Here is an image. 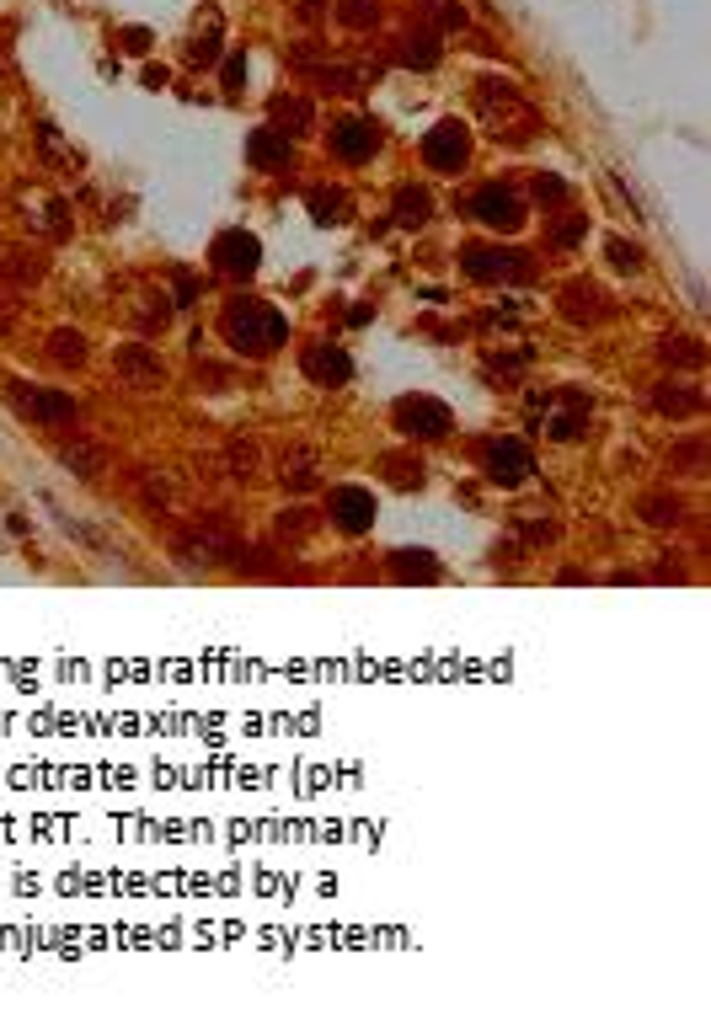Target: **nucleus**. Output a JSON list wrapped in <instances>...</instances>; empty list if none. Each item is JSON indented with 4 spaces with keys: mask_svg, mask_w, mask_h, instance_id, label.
Listing matches in <instances>:
<instances>
[{
    "mask_svg": "<svg viewBox=\"0 0 711 1015\" xmlns=\"http://www.w3.org/2000/svg\"><path fill=\"white\" fill-rule=\"evenodd\" d=\"M209 257H214V268L230 273V278H252L262 268V241L252 236V230H220L209 246Z\"/></svg>",
    "mask_w": 711,
    "mask_h": 1015,
    "instance_id": "9",
    "label": "nucleus"
},
{
    "mask_svg": "<svg viewBox=\"0 0 711 1015\" xmlns=\"http://www.w3.org/2000/svg\"><path fill=\"white\" fill-rule=\"evenodd\" d=\"M653 412H663V417H701L706 396H701V390H690V385L663 380V385H653Z\"/></svg>",
    "mask_w": 711,
    "mask_h": 1015,
    "instance_id": "18",
    "label": "nucleus"
},
{
    "mask_svg": "<svg viewBox=\"0 0 711 1015\" xmlns=\"http://www.w3.org/2000/svg\"><path fill=\"white\" fill-rule=\"evenodd\" d=\"M311 220L316 225H348L353 220V198H348V187H311Z\"/></svg>",
    "mask_w": 711,
    "mask_h": 1015,
    "instance_id": "20",
    "label": "nucleus"
},
{
    "mask_svg": "<svg viewBox=\"0 0 711 1015\" xmlns=\"http://www.w3.org/2000/svg\"><path fill=\"white\" fill-rule=\"evenodd\" d=\"M471 214H476L487 230H519V225H524V203L508 193V187H498V182L482 187V193L471 198Z\"/></svg>",
    "mask_w": 711,
    "mask_h": 1015,
    "instance_id": "14",
    "label": "nucleus"
},
{
    "mask_svg": "<svg viewBox=\"0 0 711 1015\" xmlns=\"http://www.w3.org/2000/svg\"><path fill=\"white\" fill-rule=\"evenodd\" d=\"M188 59H193V65H214V59H220V38H198L188 49Z\"/></svg>",
    "mask_w": 711,
    "mask_h": 1015,
    "instance_id": "43",
    "label": "nucleus"
},
{
    "mask_svg": "<svg viewBox=\"0 0 711 1015\" xmlns=\"http://www.w3.org/2000/svg\"><path fill=\"white\" fill-rule=\"evenodd\" d=\"M300 369H305V380H316V385H327V390H337V385L353 380V358L337 348V342H311V348L300 353Z\"/></svg>",
    "mask_w": 711,
    "mask_h": 1015,
    "instance_id": "12",
    "label": "nucleus"
},
{
    "mask_svg": "<svg viewBox=\"0 0 711 1015\" xmlns=\"http://www.w3.org/2000/svg\"><path fill=\"white\" fill-rule=\"evenodd\" d=\"M658 353H663V364H669V369H701L706 364V348L695 337H663Z\"/></svg>",
    "mask_w": 711,
    "mask_h": 1015,
    "instance_id": "29",
    "label": "nucleus"
},
{
    "mask_svg": "<svg viewBox=\"0 0 711 1015\" xmlns=\"http://www.w3.org/2000/svg\"><path fill=\"white\" fill-rule=\"evenodd\" d=\"M519 529H524V540H535V545L556 535V524H540V519H530V524H519Z\"/></svg>",
    "mask_w": 711,
    "mask_h": 1015,
    "instance_id": "45",
    "label": "nucleus"
},
{
    "mask_svg": "<svg viewBox=\"0 0 711 1015\" xmlns=\"http://www.w3.org/2000/svg\"><path fill=\"white\" fill-rule=\"evenodd\" d=\"M49 358L59 369H81L86 358H91V348H86V337L75 332V326H59V332L49 337Z\"/></svg>",
    "mask_w": 711,
    "mask_h": 1015,
    "instance_id": "26",
    "label": "nucleus"
},
{
    "mask_svg": "<svg viewBox=\"0 0 711 1015\" xmlns=\"http://www.w3.org/2000/svg\"><path fill=\"white\" fill-rule=\"evenodd\" d=\"M43 273H49V257H43V252H27V246H22V252H6V257H0V278H6V284H17V289H33Z\"/></svg>",
    "mask_w": 711,
    "mask_h": 1015,
    "instance_id": "22",
    "label": "nucleus"
},
{
    "mask_svg": "<svg viewBox=\"0 0 711 1015\" xmlns=\"http://www.w3.org/2000/svg\"><path fill=\"white\" fill-rule=\"evenodd\" d=\"M139 487H145V503H156V508H166V503H172V481H166V476H156V471H145V476H139Z\"/></svg>",
    "mask_w": 711,
    "mask_h": 1015,
    "instance_id": "38",
    "label": "nucleus"
},
{
    "mask_svg": "<svg viewBox=\"0 0 711 1015\" xmlns=\"http://www.w3.org/2000/svg\"><path fill=\"white\" fill-rule=\"evenodd\" d=\"M220 337L246 358H268V353L284 348L289 321H284V310H273L262 300H230L225 316H220Z\"/></svg>",
    "mask_w": 711,
    "mask_h": 1015,
    "instance_id": "1",
    "label": "nucleus"
},
{
    "mask_svg": "<svg viewBox=\"0 0 711 1015\" xmlns=\"http://www.w3.org/2000/svg\"><path fill=\"white\" fill-rule=\"evenodd\" d=\"M241 81H246V54H230V59H225V86L241 91Z\"/></svg>",
    "mask_w": 711,
    "mask_h": 1015,
    "instance_id": "44",
    "label": "nucleus"
},
{
    "mask_svg": "<svg viewBox=\"0 0 711 1015\" xmlns=\"http://www.w3.org/2000/svg\"><path fill=\"white\" fill-rule=\"evenodd\" d=\"M434 17H439V27H466L471 22L466 6H455V0H434Z\"/></svg>",
    "mask_w": 711,
    "mask_h": 1015,
    "instance_id": "41",
    "label": "nucleus"
},
{
    "mask_svg": "<svg viewBox=\"0 0 711 1015\" xmlns=\"http://www.w3.org/2000/svg\"><path fill=\"white\" fill-rule=\"evenodd\" d=\"M113 369H118V380L134 385V390H161L166 385V364H161V353L150 348V342H118Z\"/></svg>",
    "mask_w": 711,
    "mask_h": 1015,
    "instance_id": "8",
    "label": "nucleus"
},
{
    "mask_svg": "<svg viewBox=\"0 0 711 1015\" xmlns=\"http://www.w3.org/2000/svg\"><path fill=\"white\" fill-rule=\"evenodd\" d=\"M246 161H252L257 171H284L289 161H295V145H289V134H278V129H252V139H246Z\"/></svg>",
    "mask_w": 711,
    "mask_h": 1015,
    "instance_id": "17",
    "label": "nucleus"
},
{
    "mask_svg": "<svg viewBox=\"0 0 711 1015\" xmlns=\"http://www.w3.org/2000/svg\"><path fill=\"white\" fill-rule=\"evenodd\" d=\"M118 43H123V54H150V27H123Z\"/></svg>",
    "mask_w": 711,
    "mask_h": 1015,
    "instance_id": "40",
    "label": "nucleus"
},
{
    "mask_svg": "<svg viewBox=\"0 0 711 1015\" xmlns=\"http://www.w3.org/2000/svg\"><path fill=\"white\" fill-rule=\"evenodd\" d=\"M460 268H466L476 284H498V278H530L535 262L514 252V246H460Z\"/></svg>",
    "mask_w": 711,
    "mask_h": 1015,
    "instance_id": "6",
    "label": "nucleus"
},
{
    "mask_svg": "<svg viewBox=\"0 0 711 1015\" xmlns=\"http://www.w3.org/2000/svg\"><path fill=\"white\" fill-rule=\"evenodd\" d=\"M311 118H316V107L305 102V97H273V129H278V134L311 129Z\"/></svg>",
    "mask_w": 711,
    "mask_h": 1015,
    "instance_id": "27",
    "label": "nucleus"
},
{
    "mask_svg": "<svg viewBox=\"0 0 711 1015\" xmlns=\"http://www.w3.org/2000/svg\"><path fill=\"white\" fill-rule=\"evenodd\" d=\"M605 252H610L615 268H626V273H631V268H642V246H631V241H621V236H610V241H605Z\"/></svg>",
    "mask_w": 711,
    "mask_h": 1015,
    "instance_id": "37",
    "label": "nucleus"
},
{
    "mask_svg": "<svg viewBox=\"0 0 711 1015\" xmlns=\"http://www.w3.org/2000/svg\"><path fill=\"white\" fill-rule=\"evenodd\" d=\"M471 161V134H466V123L460 118H444L439 129H428V139H423V166L428 171H460Z\"/></svg>",
    "mask_w": 711,
    "mask_h": 1015,
    "instance_id": "7",
    "label": "nucleus"
},
{
    "mask_svg": "<svg viewBox=\"0 0 711 1015\" xmlns=\"http://www.w3.org/2000/svg\"><path fill=\"white\" fill-rule=\"evenodd\" d=\"M172 551L188 561V567H241V556H246V545L236 535H225L220 524H188L177 535Z\"/></svg>",
    "mask_w": 711,
    "mask_h": 1015,
    "instance_id": "3",
    "label": "nucleus"
},
{
    "mask_svg": "<svg viewBox=\"0 0 711 1015\" xmlns=\"http://www.w3.org/2000/svg\"><path fill=\"white\" fill-rule=\"evenodd\" d=\"M391 577H396V583H439L444 567H439L434 551H423V545H417V551H396V556H391Z\"/></svg>",
    "mask_w": 711,
    "mask_h": 1015,
    "instance_id": "19",
    "label": "nucleus"
},
{
    "mask_svg": "<svg viewBox=\"0 0 711 1015\" xmlns=\"http://www.w3.org/2000/svg\"><path fill=\"white\" fill-rule=\"evenodd\" d=\"M391 423L401 439H444V433L455 428V412L434 396H401L391 406Z\"/></svg>",
    "mask_w": 711,
    "mask_h": 1015,
    "instance_id": "5",
    "label": "nucleus"
},
{
    "mask_svg": "<svg viewBox=\"0 0 711 1015\" xmlns=\"http://www.w3.org/2000/svg\"><path fill=\"white\" fill-rule=\"evenodd\" d=\"M583 236H589V214H567V220H556V225L546 230V241L556 246V252H573Z\"/></svg>",
    "mask_w": 711,
    "mask_h": 1015,
    "instance_id": "31",
    "label": "nucleus"
},
{
    "mask_svg": "<svg viewBox=\"0 0 711 1015\" xmlns=\"http://www.w3.org/2000/svg\"><path fill=\"white\" fill-rule=\"evenodd\" d=\"M674 476H706V433H690V439L669 444V455H663Z\"/></svg>",
    "mask_w": 711,
    "mask_h": 1015,
    "instance_id": "23",
    "label": "nucleus"
},
{
    "mask_svg": "<svg viewBox=\"0 0 711 1015\" xmlns=\"http://www.w3.org/2000/svg\"><path fill=\"white\" fill-rule=\"evenodd\" d=\"M311 535V508H284L278 513V540H305Z\"/></svg>",
    "mask_w": 711,
    "mask_h": 1015,
    "instance_id": "34",
    "label": "nucleus"
},
{
    "mask_svg": "<svg viewBox=\"0 0 711 1015\" xmlns=\"http://www.w3.org/2000/svg\"><path fill=\"white\" fill-rule=\"evenodd\" d=\"M396 59L407 70H434L439 65V33H428V27H423V33H407L396 43Z\"/></svg>",
    "mask_w": 711,
    "mask_h": 1015,
    "instance_id": "24",
    "label": "nucleus"
},
{
    "mask_svg": "<svg viewBox=\"0 0 711 1015\" xmlns=\"http://www.w3.org/2000/svg\"><path fill=\"white\" fill-rule=\"evenodd\" d=\"M476 118H482L498 139H508V145H530V139L540 134V113L508 81H482L476 86Z\"/></svg>",
    "mask_w": 711,
    "mask_h": 1015,
    "instance_id": "2",
    "label": "nucleus"
},
{
    "mask_svg": "<svg viewBox=\"0 0 711 1015\" xmlns=\"http://www.w3.org/2000/svg\"><path fill=\"white\" fill-rule=\"evenodd\" d=\"M434 220V198L423 193V187H396V225H407V230H417V225H428Z\"/></svg>",
    "mask_w": 711,
    "mask_h": 1015,
    "instance_id": "25",
    "label": "nucleus"
},
{
    "mask_svg": "<svg viewBox=\"0 0 711 1015\" xmlns=\"http://www.w3.org/2000/svg\"><path fill=\"white\" fill-rule=\"evenodd\" d=\"M6 396H11V406H17V417H27V423H38V428L75 423V396H65V390H43V385H27V380H11Z\"/></svg>",
    "mask_w": 711,
    "mask_h": 1015,
    "instance_id": "4",
    "label": "nucleus"
},
{
    "mask_svg": "<svg viewBox=\"0 0 711 1015\" xmlns=\"http://www.w3.org/2000/svg\"><path fill=\"white\" fill-rule=\"evenodd\" d=\"M583 423H589V401H583V396H578V401H573V412H562V417H556V423H551V439L573 444V439H578V433H583Z\"/></svg>",
    "mask_w": 711,
    "mask_h": 1015,
    "instance_id": "33",
    "label": "nucleus"
},
{
    "mask_svg": "<svg viewBox=\"0 0 711 1015\" xmlns=\"http://www.w3.org/2000/svg\"><path fill=\"white\" fill-rule=\"evenodd\" d=\"M337 22L353 27V33H364V27L380 22V0H337Z\"/></svg>",
    "mask_w": 711,
    "mask_h": 1015,
    "instance_id": "30",
    "label": "nucleus"
},
{
    "mask_svg": "<svg viewBox=\"0 0 711 1015\" xmlns=\"http://www.w3.org/2000/svg\"><path fill=\"white\" fill-rule=\"evenodd\" d=\"M332 155L337 161H348V166H359L369 161V155L380 150V123H369V118H343V123H332Z\"/></svg>",
    "mask_w": 711,
    "mask_h": 1015,
    "instance_id": "11",
    "label": "nucleus"
},
{
    "mask_svg": "<svg viewBox=\"0 0 711 1015\" xmlns=\"http://www.w3.org/2000/svg\"><path fill=\"white\" fill-rule=\"evenodd\" d=\"M284 481H289L295 492L316 487V455H311V449H295V455H284Z\"/></svg>",
    "mask_w": 711,
    "mask_h": 1015,
    "instance_id": "32",
    "label": "nucleus"
},
{
    "mask_svg": "<svg viewBox=\"0 0 711 1015\" xmlns=\"http://www.w3.org/2000/svg\"><path fill=\"white\" fill-rule=\"evenodd\" d=\"M321 81H327L332 91H364V81H369V70H348V65H327V70H321Z\"/></svg>",
    "mask_w": 711,
    "mask_h": 1015,
    "instance_id": "36",
    "label": "nucleus"
},
{
    "mask_svg": "<svg viewBox=\"0 0 711 1015\" xmlns=\"http://www.w3.org/2000/svg\"><path fill=\"white\" fill-rule=\"evenodd\" d=\"M198 385H204V390H230V369H214V364H198Z\"/></svg>",
    "mask_w": 711,
    "mask_h": 1015,
    "instance_id": "42",
    "label": "nucleus"
},
{
    "mask_svg": "<svg viewBox=\"0 0 711 1015\" xmlns=\"http://www.w3.org/2000/svg\"><path fill=\"white\" fill-rule=\"evenodd\" d=\"M535 198H540V203H567V182L546 171V177H535Z\"/></svg>",
    "mask_w": 711,
    "mask_h": 1015,
    "instance_id": "39",
    "label": "nucleus"
},
{
    "mask_svg": "<svg viewBox=\"0 0 711 1015\" xmlns=\"http://www.w3.org/2000/svg\"><path fill=\"white\" fill-rule=\"evenodd\" d=\"M380 471H385V481L391 487H401V492H412V487H423V460L417 455H380Z\"/></svg>",
    "mask_w": 711,
    "mask_h": 1015,
    "instance_id": "28",
    "label": "nucleus"
},
{
    "mask_svg": "<svg viewBox=\"0 0 711 1015\" xmlns=\"http://www.w3.org/2000/svg\"><path fill=\"white\" fill-rule=\"evenodd\" d=\"M605 316H610V300H605V289H599L594 278H573V284L562 289V321L594 326V321H605Z\"/></svg>",
    "mask_w": 711,
    "mask_h": 1015,
    "instance_id": "15",
    "label": "nucleus"
},
{
    "mask_svg": "<svg viewBox=\"0 0 711 1015\" xmlns=\"http://www.w3.org/2000/svg\"><path fill=\"white\" fill-rule=\"evenodd\" d=\"M193 294H198V284L188 273H177V305H193Z\"/></svg>",
    "mask_w": 711,
    "mask_h": 1015,
    "instance_id": "46",
    "label": "nucleus"
},
{
    "mask_svg": "<svg viewBox=\"0 0 711 1015\" xmlns=\"http://www.w3.org/2000/svg\"><path fill=\"white\" fill-rule=\"evenodd\" d=\"M482 471H487V481H498V487H519V481L535 471V460L519 439H492L487 455H482Z\"/></svg>",
    "mask_w": 711,
    "mask_h": 1015,
    "instance_id": "10",
    "label": "nucleus"
},
{
    "mask_svg": "<svg viewBox=\"0 0 711 1015\" xmlns=\"http://www.w3.org/2000/svg\"><path fill=\"white\" fill-rule=\"evenodd\" d=\"M225 460H230V471H236V476H246V481H252V476H257V465H262L257 444H246V439H236V444H230V455H225Z\"/></svg>",
    "mask_w": 711,
    "mask_h": 1015,
    "instance_id": "35",
    "label": "nucleus"
},
{
    "mask_svg": "<svg viewBox=\"0 0 711 1015\" xmlns=\"http://www.w3.org/2000/svg\"><path fill=\"white\" fill-rule=\"evenodd\" d=\"M327 508H332V524L348 529V535H364L375 524V492L369 487H332Z\"/></svg>",
    "mask_w": 711,
    "mask_h": 1015,
    "instance_id": "13",
    "label": "nucleus"
},
{
    "mask_svg": "<svg viewBox=\"0 0 711 1015\" xmlns=\"http://www.w3.org/2000/svg\"><path fill=\"white\" fill-rule=\"evenodd\" d=\"M54 455H59V465H65V471L86 476V481H97V476L107 471V449H102L97 439H86V433H75V439H59Z\"/></svg>",
    "mask_w": 711,
    "mask_h": 1015,
    "instance_id": "16",
    "label": "nucleus"
},
{
    "mask_svg": "<svg viewBox=\"0 0 711 1015\" xmlns=\"http://www.w3.org/2000/svg\"><path fill=\"white\" fill-rule=\"evenodd\" d=\"M637 513H642V524H653V529H679L690 508H685V497H674V492H647L637 503Z\"/></svg>",
    "mask_w": 711,
    "mask_h": 1015,
    "instance_id": "21",
    "label": "nucleus"
}]
</instances>
